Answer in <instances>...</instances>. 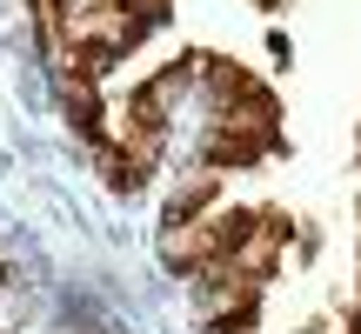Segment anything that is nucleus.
Here are the masks:
<instances>
[{
  "instance_id": "7ed1b4c3",
  "label": "nucleus",
  "mask_w": 361,
  "mask_h": 334,
  "mask_svg": "<svg viewBox=\"0 0 361 334\" xmlns=\"http://www.w3.org/2000/svg\"><path fill=\"white\" fill-rule=\"evenodd\" d=\"M261 328V287H241L234 301H221V314L207 321V334H255Z\"/></svg>"
},
{
  "instance_id": "20e7f679",
  "label": "nucleus",
  "mask_w": 361,
  "mask_h": 334,
  "mask_svg": "<svg viewBox=\"0 0 361 334\" xmlns=\"http://www.w3.org/2000/svg\"><path fill=\"white\" fill-rule=\"evenodd\" d=\"M0 281H7V268H0Z\"/></svg>"
},
{
  "instance_id": "f257e3e1",
  "label": "nucleus",
  "mask_w": 361,
  "mask_h": 334,
  "mask_svg": "<svg viewBox=\"0 0 361 334\" xmlns=\"http://www.w3.org/2000/svg\"><path fill=\"white\" fill-rule=\"evenodd\" d=\"M281 134H261V128H241V120H214L201 141V167L207 174H228V167H255L261 154H274Z\"/></svg>"
},
{
  "instance_id": "f03ea898",
  "label": "nucleus",
  "mask_w": 361,
  "mask_h": 334,
  "mask_svg": "<svg viewBox=\"0 0 361 334\" xmlns=\"http://www.w3.org/2000/svg\"><path fill=\"white\" fill-rule=\"evenodd\" d=\"M214 201H221V174H207V167H201L194 180H180V187H174V201H168V228H180V221H201Z\"/></svg>"
}]
</instances>
